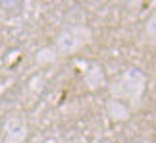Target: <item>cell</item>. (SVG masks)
Returning <instances> with one entry per match:
<instances>
[{
  "instance_id": "1",
  "label": "cell",
  "mask_w": 156,
  "mask_h": 143,
  "mask_svg": "<svg viewBox=\"0 0 156 143\" xmlns=\"http://www.w3.org/2000/svg\"><path fill=\"white\" fill-rule=\"evenodd\" d=\"M145 87H147V75L139 68H127L122 75L116 77L108 85V91H110V99L122 101V103L131 101L137 105L145 93Z\"/></svg>"
},
{
  "instance_id": "2",
  "label": "cell",
  "mask_w": 156,
  "mask_h": 143,
  "mask_svg": "<svg viewBox=\"0 0 156 143\" xmlns=\"http://www.w3.org/2000/svg\"><path fill=\"white\" fill-rule=\"evenodd\" d=\"M93 41V31L87 25L81 23H69L66 25L62 31L58 33L54 49L58 50L60 56H71L77 54L85 45H89Z\"/></svg>"
},
{
  "instance_id": "3",
  "label": "cell",
  "mask_w": 156,
  "mask_h": 143,
  "mask_svg": "<svg viewBox=\"0 0 156 143\" xmlns=\"http://www.w3.org/2000/svg\"><path fill=\"white\" fill-rule=\"evenodd\" d=\"M29 128L21 116H10L4 122V143H23L27 139Z\"/></svg>"
},
{
  "instance_id": "4",
  "label": "cell",
  "mask_w": 156,
  "mask_h": 143,
  "mask_svg": "<svg viewBox=\"0 0 156 143\" xmlns=\"http://www.w3.org/2000/svg\"><path fill=\"white\" fill-rule=\"evenodd\" d=\"M106 85V77H104V72L98 64H91L87 70H85V87L89 91H98Z\"/></svg>"
},
{
  "instance_id": "5",
  "label": "cell",
  "mask_w": 156,
  "mask_h": 143,
  "mask_svg": "<svg viewBox=\"0 0 156 143\" xmlns=\"http://www.w3.org/2000/svg\"><path fill=\"white\" fill-rule=\"evenodd\" d=\"M106 114L110 116L114 122H125V120H129L131 110H129V106L125 105V103H122V101L108 99V103H106Z\"/></svg>"
},
{
  "instance_id": "6",
  "label": "cell",
  "mask_w": 156,
  "mask_h": 143,
  "mask_svg": "<svg viewBox=\"0 0 156 143\" xmlns=\"http://www.w3.org/2000/svg\"><path fill=\"white\" fill-rule=\"evenodd\" d=\"M58 50L54 49V45L52 46H43L37 54H35V62H37V66H50V64L56 62V58H58Z\"/></svg>"
},
{
  "instance_id": "7",
  "label": "cell",
  "mask_w": 156,
  "mask_h": 143,
  "mask_svg": "<svg viewBox=\"0 0 156 143\" xmlns=\"http://www.w3.org/2000/svg\"><path fill=\"white\" fill-rule=\"evenodd\" d=\"M145 31H147V35H148L151 39H154V41H156V14H154V16H151V20L147 21Z\"/></svg>"
},
{
  "instance_id": "8",
  "label": "cell",
  "mask_w": 156,
  "mask_h": 143,
  "mask_svg": "<svg viewBox=\"0 0 156 143\" xmlns=\"http://www.w3.org/2000/svg\"><path fill=\"white\" fill-rule=\"evenodd\" d=\"M0 132H2V122H0Z\"/></svg>"
}]
</instances>
